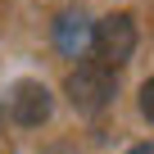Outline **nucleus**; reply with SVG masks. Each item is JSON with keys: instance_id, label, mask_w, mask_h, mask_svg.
Listing matches in <instances>:
<instances>
[{"instance_id": "obj_1", "label": "nucleus", "mask_w": 154, "mask_h": 154, "mask_svg": "<svg viewBox=\"0 0 154 154\" xmlns=\"http://www.w3.org/2000/svg\"><path fill=\"white\" fill-rule=\"evenodd\" d=\"M63 95H68V104H72L77 113H100V109H109L113 95H118V77H113V68H104V63H77V68L68 72V82H63Z\"/></svg>"}, {"instance_id": "obj_2", "label": "nucleus", "mask_w": 154, "mask_h": 154, "mask_svg": "<svg viewBox=\"0 0 154 154\" xmlns=\"http://www.w3.org/2000/svg\"><path fill=\"white\" fill-rule=\"evenodd\" d=\"M91 50L104 68H122L136 50V18L131 14H104L100 23H91Z\"/></svg>"}, {"instance_id": "obj_3", "label": "nucleus", "mask_w": 154, "mask_h": 154, "mask_svg": "<svg viewBox=\"0 0 154 154\" xmlns=\"http://www.w3.org/2000/svg\"><path fill=\"white\" fill-rule=\"evenodd\" d=\"M50 113H54V95H50L45 82H14V91H9V118L18 127H41Z\"/></svg>"}, {"instance_id": "obj_4", "label": "nucleus", "mask_w": 154, "mask_h": 154, "mask_svg": "<svg viewBox=\"0 0 154 154\" xmlns=\"http://www.w3.org/2000/svg\"><path fill=\"white\" fill-rule=\"evenodd\" d=\"M54 45H59V54H68V59H82V54L91 50V18H86L82 9H63L59 23H54Z\"/></svg>"}, {"instance_id": "obj_5", "label": "nucleus", "mask_w": 154, "mask_h": 154, "mask_svg": "<svg viewBox=\"0 0 154 154\" xmlns=\"http://www.w3.org/2000/svg\"><path fill=\"white\" fill-rule=\"evenodd\" d=\"M140 113L154 122V77H145V82H140Z\"/></svg>"}, {"instance_id": "obj_6", "label": "nucleus", "mask_w": 154, "mask_h": 154, "mask_svg": "<svg viewBox=\"0 0 154 154\" xmlns=\"http://www.w3.org/2000/svg\"><path fill=\"white\" fill-rule=\"evenodd\" d=\"M127 154H154V145H149V140H140V145H131Z\"/></svg>"}]
</instances>
